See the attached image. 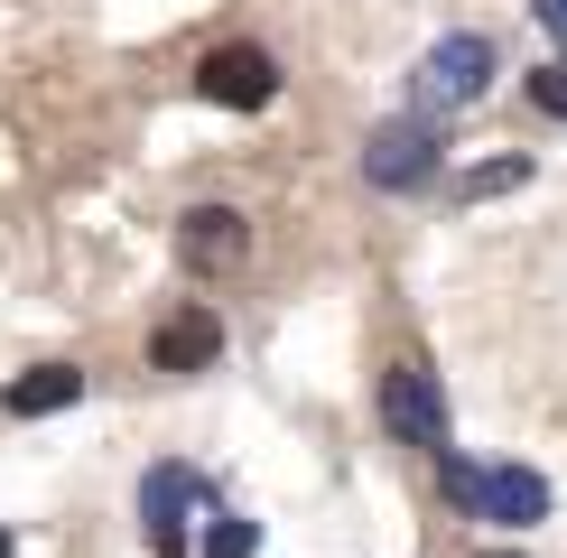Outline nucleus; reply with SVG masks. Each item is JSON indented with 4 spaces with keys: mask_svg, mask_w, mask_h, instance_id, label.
<instances>
[{
    "mask_svg": "<svg viewBox=\"0 0 567 558\" xmlns=\"http://www.w3.org/2000/svg\"><path fill=\"white\" fill-rule=\"evenodd\" d=\"M84 401V372L75 363H38V372H19L10 391H0V410L10 418H56V410H75Z\"/></svg>",
    "mask_w": 567,
    "mask_h": 558,
    "instance_id": "obj_9",
    "label": "nucleus"
},
{
    "mask_svg": "<svg viewBox=\"0 0 567 558\" xmlns=\"http://www.w3.org/2000/svg\"><path fill=\"white\" fill-rule=\"evenodd\" d=\"M493 75H503V46H493L484 29H446L429 56L410 65V103H400V112H429V122H446V112L484 103Z\"/></svg>",
    "mask_w": 567,
    "mask_h": 558,
    "instance_id": "obj_1",
    "label": "nucleus"
},
{
    "mask_svg": "<svg viewBox=\"0 0 567 558\" xmlns=\"http://www.w3.org/2000/svg\"><path fill=\"white\" fill-rule=\"evenodd\" d=\"M196 93L215 112H270L279 103V56L270 46H215V56L196 65Z\"/></svg>",
    "mask_w": 567,
    "mask_h": 558,
    "instance_id": "obj_5",
    "label": "nucleus"
},
{
    "mask_svg": "<svg viewBox=\"0 0 567 558\" xmlns=\"http://www.w3.org/2000/svg\"><path fill=\"white\" fill-rule=\"evenodd\" d=\"M224 354V317L215 308H177L150 326V372H205Z\"/></svg>",
    "mask_w": 567,
    "mask_h": 558,
    "instance_id": "obj_8",
    "label": "nucleus"
},
{
    "mask_svg": "<svg viewBox=\"0 0 567 558\" xmlns=\"http://www.w3.org/2000/svg\"><path fill=\"white\" fill-rule=\"evenodd\" d=\"M475 475H484V465H465L456 447L437 456V484H446V503H465V512H475Z\"/></svg>",
    "mask_w": 567,
    "mask_h": 558,
    "instance_id": "obj_12",
    "label": "nucleus"
},
{
    "mask_svg": "<svg viewBox=\"0 0 567 558\" xmlns=\"http://www.w3.org/2000/svg\"><path fill=\"white\" fill-rule=\"evenodd\" d=\"M382 428L419 456H446V391L429 363H391L382 372Z\"/></svg>",
    "mask_w": 567,
    "mask_h": 558,
    "instance_id": "obj_3",
    "label": "nucleus"
},
{
    "mask_svg": "<svg viewBox=\"0 0 567 558\" xmlns=\"http://www.w3.org/2000/svg\"><path fill=\"white\" fill-rule=\"evenodd\" d=\"M0 558H10V530H0Z\"/></svg>",
    "mask_w": 567,
    "mask_h": 558,
    "instance_id": "obj_16",
    "label": "nucleus"
},
{
    "mask_svg": "<svg viewBox=\"0 0 567 558\" xmlns=\"http://www.w3.org/2000/svg\"><path fill=\"white\" fill-rule=\"evenodd\" d=\"M177 261H186V279H233L251 261L243 205H186V215H177Z\"/></svg>",
    "mask_w": 567,
    "mask_h": 558,
    "instance_id": "obj_4",
    "label": "nucleus"
},
{
    "mask_svg": "<svg viewBox=\"0 0 567 558\" xmlns=\"http://www.w3.org/2000/svg\"><path fill=\"white\" fill-rule=\"evenodd\" d=\"M251 549H261V521H243V512L205 521V558H251Z\"/></svg>",
    "mask_w": 567,
    "mask_h": 558,
    "instance_id": "obj_11",
    "label": "nucleus"
},
{
    "mask_svg": "<svg viewBox=\"0 0 567 558\" xmlns=\"http://www.w3.org/2000/svg\"><path fill=\"white\" fill-rule=\"evenodd\" d=\"M512 186H530V158H484V168H465L446 196H456V205H484V196H512Z\"/></svg>",
    "mask_w": 567,
    "mask_h": 558,
    "instance_id": "obj_10",
    "label": "nucleus"
},
{
    "mask_svg": "<svg viewBox=\"0 0 567 558\" xmlns=\"http://www.w3.org/2000/svg\"><path fill=\"white\" fill-rule=\"evenodd\" d=\"M186 512H205V475L196 465H150L140 475V530L158 558H186Z\"/></svg>",
    "mask_w": 567,
    "mask_h": 558,
    "instance_id": "obj_6",
    "label": "nucleus"
},
{
    "mask_svg": "<svg viewBox=\"0 0 567 558\" xmlns=\"http://www.w3.org/2000/svg\"><path fill=\"white\" fill-rule=\"evenodd\" d=\"M530 19H539V29H549V38L567 46V0H530Z\"/></svg>",
    "mask_w": 567,
    "mask_h": 558,
    "instance_id": "obj_14",
    "label": "nucleus"
},
{
    "mask_svg": "<svg viewBox=\"0 0 567 558\" xmlns=\"http://www.w3.org/2000/svg\"><path fill=\"white\" fill-rule=\"evenodd\" d=\"M530 103L549 112V122H567V65H539V75H530Z\"/></svg>",
    "mask_w": 567,
    "mask_h": 558,
    "instance_id": "obj_13",
    "label": "nucleus"
},
{
    "mask_svg": "<svg viewBox=\"0 0 567 558\" xmlns=\"http://www.w3.org/2000/svg\"><path fill=\"white\" fill-rule=\"evenodd\" d=\"M475 558H522V549H475Z\"/></svg>",
    "mask_w": 567,
    "mask_h": 558,
    "instance_id": "obj_15",
    "label": "nucleus"
},
{
    "mask_svg": "<svg viewBox=\"0 0 567 558\" xmlns=\"http://www.w3.org/2000/svg\"><path fill=\"white\" fill-rule=\"evenodd\" d=\"M475 521L539 530V521H549V475H530V465H484V475H475Z\"/></svg>",
    "mask_w": 567,
    "mask_h": 558,
    "instance_id": "obj_7",
    "label": "nucleus"
},
{
    "mask_svg": "<svg viewBox=\"0 0 567 558\" xmlns=\"http://www.w3.org/2000/svg\"><path fill=\"white\" fill-rule=\"evenodd\" d=\"M437 177H446V131L429 112H391V122L363 140V186L372 196H429Z\"/></svg>",
    "mask_w": 567,
    "mask_h": 558,
    "instance_id": "obj_2",
    "label": "nucleus"
}]
</instances>
